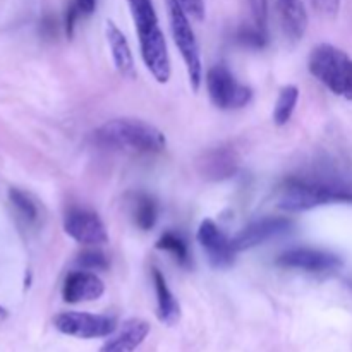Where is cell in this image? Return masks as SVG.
Listing matches in <instances>:
<instances>
[{
  "mask_svg": "<svg viewBox=\"0 0 352 352\" xmlns=\"http://www.w3.org/2000/svg\"><path fill=\"white\" fill-rule=\"evenodd\" d=\"M333 203H351L352 186L332 175H292L278 191V208L301 213Z\"/></svg>",
  "mask_w": 352,
  "mask_h": 352,
  "instance_id": "obj_1",
  "label": "cell"
},
{
  "mask_svg": "<svg viewBox=\"0 0 352 352\" xmlns=\"http://www.w3.org/2000/svg\"><path fill=\"white\" fill-rule=\"evenodd\" d=\"M127 6L136 28L141 58L157 82L165 85L172 74L170 54L164 31L158 23L153 0H127Z\"/></svg>",
  "mask_w": 352,
  "mask_h": 352,
  "instance_id": "obj_2",
  "label": "cell"
},
{
  "mask_svg": "<svg viewBox=\"0 0 352 352\" xmlns=\"http://www.w3.org/2000/svg\"><path fill=\"white\" fill-rule=\"evenodd\" d=\"M95 141L109 150L134 151V153H160L165 150L167 138L158 127L141 119L107 120L95 131Z\"/></svg>",
  "mask_w": 352,
  "mask_h": 352,
  "instance_id": "obj_3",
  "label": "cell"
},
{
  "mask_svg": "<svg viewBox=\"0 0 352 352\" xmlns=\"http://www.w3.org/2000/svg\"><path fill=\"white\" fill-rule=\"evenodd\" d=\"M308 69L333 95L352 102V58L340 48L320 43L311 50Z\"/></svg>",
  "mask_w": 352,
  "mask_h": 352,
  "instance_id": "obj_4",
  "label": "cell"
},
{
  "mask_svg": "<svg viewBox=\"0 0 352 352\" xmlns=\"http://www.w3.org/2000/svg\"><path fill=\"white\" fill-rule=\"evenodd\" d=\"M165 6H167L168 23H170L174 43L181 54L182 60H184L192 91H198L203 82V62L198 40H196L195 30L191 26V19L179 7L177 0H165Z\"/></svg>",
  "mask_w": 352,
  "mask_h": 352,
  "instance_id": "obj_5",
  "label": "cell"
},
{
  "mask_svg": "<svg viewBox=\"0 0 352 352\" xmlns=\"http://www.w3.org/2000/svg\"><path fill=\"white\" fill-rule=\"evenodd\" d=\"M206 91L213 105L220 110H237L253 98V89L236 79L226 64H215L206 72Z\"/></svg>",
  "mask_w": 352,
  "mask_h": 352,
  "instance_id": "obj_6",
  "label": "cell"
},
{
  "mask_svg": "<svg viewBox=\"0 0 352 352\" xmlns=\"http://www.w3.org/2000/svg\"><path fill=\"white\" fill-rule=\"evenodd\" d=\"M54 327L60 333L76 339H102L116 333V318L86 311H62L54 316Z\"/></svg>",
  "mask_w": 352,
  "mask_h": 352,
  "instance_id": "obj_7",
  "label": "cell"
},
{
  "mask_svg": "<svg viewBox=\"0 0 352 352\" xmlns=\"http://www.w3.org/2000/svg\"><path fill=\"white\" fill-rule=\"evenodd\" d=\"M64 232L76 243L98 248L109 243V232L98 213L72 206L64 215Z\"/></svg>",
  "mask_w": 352,
  "mask_h": 352,
  "instance_id": "obj_8",
  "label": "cell"
},
{
  "mask_svg": "<svg viewBox=\"0 0 352 352\" xmlns=\"http://www.w3.org/2000/svg\"><path fill=\"white\" fill-rule=\"evenodd\" d=\"M275 263L289 270H301L308 274H325L342 267V260L337 254L316 248H294L278 254Z\"/></svg>",
  "mask_w": 352,
  "mask_h": 352,
  "instance_id": "obj_9",
  "label": "cell"
},
{
  "mask_svg": "<svg viewBox=\"0 0 352 352\" xmlns=\"http://www.w3.org/2000/svg\"><path fill=\"white\" fill-rule=\"evenodd\" d=\"M294 227V222L287 217H265L244 227L239 234L232 237V248L236 253L260 246L274 237L289 232Z\"/></svg>",
  "mask_w": 352,
  "mask_h": 352,
  "instance_id": "obj_10",
  "label": "cell"
},
{
  "mask_svg": "<svg viewBox=\"0 0 352 352\" xmlns=\"http://www.w3.org/2000/svg\"><path fill=\"white\" fill-rule=\"evenodd\" d=\"M196 239L201 244L213 268H227L234 263L236 250L232 248V241L220 230V227L212 219H205L199 223Z\"/></svg>",
  "mask_w": 352,
  "mask_h": 352,
  "instance_id": "obj_11",
  "label": "cell"
},
{
  "mask_svg": "<svg viewBox=\"0 0 352 352\" xmlns=\"http://www.w3.org/2000/svg\"><path fill=\"white\" fill-rule=\"evenodd\" d=\"M241 158L230 146H217L203 153L198 160V172L206 181H226L239 170Z\"/></svg>",
  "mask_w": 352,
  "mask_h": 352,
  "instance_id": "obj_12",
  "label": "cell"
},
{
  "mask_svg": "<svg viewBox=\"0 0 352 352\" xmlns=\"http://www.w3.org/2000/svg\"><path fill=\"white\" fill-rule=\"evenodd\" d=\"M103 292H105L103 280L89 270L71 272L62 285V298L69 305L96 301L102 298Z\"/></svg>",
  "mask_w": 352,
  "mask_h": 352,
  "instance_id": "obj_13",
  "label": "cell"
},
{
  "mask_svg": "<svg viewBox=\"0 0 352 352\" xmlns=\"http://www.w3.org/2000/svg\"><path fill=\"white\" fill-rule=\"evenodd\" d=\"M150 323L141 318H131L122 323L116 336L110 337L98 352H134L150 333Z\"/></svg>",
  "mask_w": 352,
  "mask_h": 352,
  "instance_id": "obj_14",
  "label": "cell"
},
{
  "mask_svg": "<svg viewBox=\"0 0 352 352\" xmlns=\"http://www.w3.org/2000/svg\"><path fill=\"white\" fill-rule=\"evenodd\" d=\"M105 38L110 52H112V58L117 71L126 76V78H134V57L133 52H131L129 41H127L126 34L119 30V26L110 19L105 23Z\"/></svg>",
  "mask_w": 352,
  "mask_h": 352,
  "instance_id": "obj_15",
  "label": "cell"
},
{
  "mask_svg": "<svg viewBox=\"0 0 352 352\" xmlns=\"http://www.w3.org/2000/svg\"><path fill=\"white\" fill-rule=\"evenodd\" d=\"M282 28L291 40H302L308 30V12L302 0H275Z\"/></svg>",
  "mask_w": 352,
  "mask_h": 352,
  "instance_id": "obj_16",
  "label": "cell"
},
{
  "mask_svg": "<svg viewBox=\"0 0 352 352\" xmlns=\"http://www.w3.org/2000/svg\"><path fill=\"white\" fill-rule=\"evenodd\" d=\"M153 285L155 294H157L158 320L165 325H174L181 318V306H179V301L168 289L164 274L158 268H153Z\"/></svg>",
  "mask_w": 352,
  "mask_h": 352,
  "instance_id": "obj_17",
  "label": "cell"
},
{
  "mask_svg": "<svg viewBox=\"0 0 352 352\" xmlns=\"http://www.w3.org/2000/svg\"><path fill=\"white\" fill-rule=\"evenodd\" d=\"M158 203L155 201L153 196L146 192H138L133 196L131 201V215H133L134 223L141 230H151L157 226L158 220Z\"/></svg>",
  "mask_w": 352,
  "mask_h": 352,
  "instance_id": "obj_18",
  "label": "cell"
},
{
  "mask_svg": "<svg viewBox=\"0 0 352 352\" xmlns=\"http://www.w3.org/2000/svg\"><path fill=\"white\" fill-rule=\"evenodd\" d=\"M155 246L160 251H167L181 267H189V263H191V254H189L188 243H186L181 234L167 230V232L162 234L160 239L157 241Z\"/></svg>",
  "mask_w": 352,
  "mask_h": 352,
  "instance_id": "obj_19",
  "label": "cell"
},
{
  "mask_svg": "<svg viewBox=\"0 0 352 352\" xmlns=\"http://www.w3.org/2000/svg\"><path fill=\"white\" fill-rule=\"evenodd\" d=\"M299 100V88L294 85H287L280 89L277 102L274 107V122L277 126H285L294 113L296 105Z\"/></svg>",
  "mask_w": 352,
  "mask_h": 352,
  "instance_id": "obj_20",
  "label": "cell"
},
{
  "mask_svg": "<svg viewBox=\"0 0 352 352\" xmlns=\"http://www.w3.org/2000/svg\"><path fill=\"white\" fill-rule=\"evenodd\" d=\"M9 199H10V203H12L14 208L17 210V213H19V215L23 217L26 222H30V223L36 222L38 206H36V203L33 201V198L28 195V192L12 188L9 191Z\"/></svg>",
  "mask_w": 352,
  "mask_h": 352,
  "instance_id": "obj_21",
  "label": "cell"
},
{
  "mask_svg": "<svg viewBox=\"0 0 352 352\" xmlns=\"http://www.w3.org/2000/svg\"><path fill=\"white\" fill-rule=\"evenodd\" d=\"M236 40L244 47L263 48L268 43V33L267 30H261L256 24H244L237 31Z\"/></svg>",
  "mask_w": 352,
  "mask_h": 352,
  "instance_id": "obj_22",
  "label": "cell"
},
{
  "mask_svg": "<svg viewBox=\"0 0 352 352\" xmlns=\"http://www.w3.org/2000/svg\"><path fill=\"white\" fill-rule=\"evenodd\" d=\"M76 263L82 268V270L89 272H105L109 270V258L105 253H102L100 250H86L82 251L78 256Z\"/></svg>",
  "mask_w": 352,
  "mask_h": 352,
  "instance_id": "obj_23",
  "label": "cell"
},
{
  "mask_svg": "<svg viewBox=\"0 0 352 352\" xmlns=\"http://www.w3.org/2000/svg\"><path fill=\"white\" fill-rule=\"evenodd\" d=\"M179 7L184 10L186 16L192 21H205L206 9H205V0H177Z\"/></svg>",
  "mask_w": 352,
  "mask_h": 352,
  "instance_id": "obj_24",
  "label": "cell"
},
{
  "mask_svg": "<svg viewBox=\"0 0 352 352\" xmlns=\"http://www.w3.org/2000/svg\"><path fill=\"white\" fill-rule=\"evenodd\" d=\"M342 0H309L313 9L323 17H336L340 10Z\"/></svg>",
  "mask_w": 352,
  "mask_h": 352,
  "instance_id": "obj_25",
  "label": "cell"
},
{
  "mask_svg": "<svg viewBox=\"0 0 352 352\" xmlns=\"http://www.w3.org/2000/svg\"><path fill=\"white\" fill-rule=\"evenodd\" d=\"M251 12H253V21L256 26L261 30H267V21H268V3L267 0H250Z\"/></svg>",
  "mask_w": 352,
  "mask_h": 352,
  "instance_id": "obj_26",
  "label": "cell"
},
{
  "mask_svg": "<svg viewBox=\"0 0 352 352\" xmlns=\"http://www.w3.org/2000/svg\"><path fill=\"white\" fill-rule=\"evenodd\" d=\"M79 17H81V16H79V12H78V9H76L74 2H72L71 6L67 7V10H65V23H64L65 33H67L69 38H71L72 33H74L76 21H78Z\"/></svg>",
  "mask_w": 352,
  "mask_h": 352,
  "instance_id": "obj_27",
  "label": "cell"
},
{
  "mask_svg": "<svg viewBox=\"0 0 352 352\" xmlns=\"http://www.w3.org/2000/svg\"><path fill=\"white\" fill-rule=\"evenodd\" d=\"M96 3H98V0H74L79 16H91L96 9Z\"/></svg>",
  "mask_w": 352,
  "mask_h": 352,
  "instance_id": "obj_28",
  "label": "cell"
},
{
  "mask_svg": "<svg viewBox=\"0 0 352 352\" xmlns=\"http://www.w3.org/2000/svg\"><path fill=\"white\" fill-rule=\"evenodd\" d=\"M7 316V309H3L2 306H0V318H6Z\"/></svg>",
  "mask_w": 352,
  "mask_h": 352,
  "instance_id": "obj_29",
  "label": "cell"
}]
</instances>
